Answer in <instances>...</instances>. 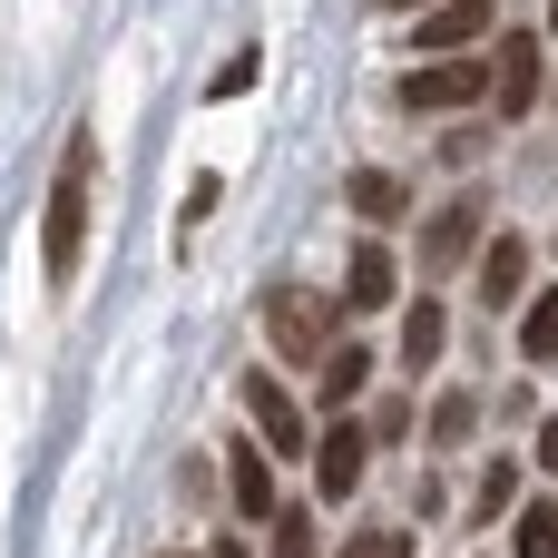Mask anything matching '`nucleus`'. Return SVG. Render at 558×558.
Listing matches in <instances>:
<instances>
[{"instance_id": "nucleus-21", "label": "nucleus", "mask_w": 558, "mask_h": 558, "mask_svg": "<svg viewBox=\"0 0 558 558\" xmlns=\"http://www.w3.org/2000/svg\"><path fill=\"white\" fill-rule=\"evenodd\" d=\"M343 558H412V530H363Z\"/></svg>"}, {"instance_id": "nucleus-11", "label": "nucleus", "mask_w": 558, "mask_h": 558, "mask_svg": "<svg viewBox=\"0 0 558 558\" xmlns=\"http://www.w3.org/2000/svg\"><path fill=\"white\" fill-rule=\"evenodd\" d=\"M530 294V245L520 235H490L481 245V304H520Z\"/></svg>"}, {"instance_id": "nucleus-26", "label": "nucleus", "mask_w": 558, "mask_h": 558, "mask_svg": "<svg viewBox=\"0 0 558 558\" xmlns=\"http://www.w3.org/2000/svg\"><path fill=\"white\" fill-rule=\"evenodd\" d=\"M549 98H558V88H549Z\"/></svg>"}, {"instance_id": "nucleus-5", "label": "nucleus", "mask_w": 558, "mask_h": 558, "mask_svg": "<svg viewBox=\"0 0 558 558\" xmlns=\"http://www.w3.org/2000/svg\"><path fill=\"white\" fill-rule=\"evenodd\" d=\"M490 108H500V118H530V108H539V39H530V29H510V39H500Z\"/></svg>"}, {"instance_id": "nucleus-24", "label": "nucleus", "mask_w": 558, "mask_h": 558, "mask_svg": "<svg viewBox=\"0 0 558 558\" xmlns=\"http://www.w3.org/2000/svg\"><path fill=\"white\" fill-rule=\"evenodd\" d=\"M383 10H422V0H383Z\"/></svg>"}, {"instance_id": "nucleus-14", "label": "nucleus", "mask_w": 558, "mask_h": 558, "mask_svg": "<svg viewBox=\"0 0 558 558\" xmlns=\"http://www.w3.org/2000/svg\"><path fill=\"white\" fill-rule=\"evenodd\" d=\"M441 343H451V314H441V304H412V314H402V363H412V373H432V363H441Z\"/></svg>"}, {"instance_id": "nucleus-17", "label": "nucleus", "mask_w": 558, "mask_h": 558, "mask_svg": "<svg viewBox=\"0 0 558 558\" xmlns=\"http://www.w3.org/2000/svg\"><path fill=\"white\" fill-rule=\"evenodd\" d=\"M510 510H520V471H510V461H490V471H481V490H471V520H510Z\"/></svg>"}, {"instance_id": "nucleus-10", "label": "nucleus", "mask_w": 558, "mask_h": 558, "mask_svg": "<svg viewBox=\"0 0 558 558\" xmlns=\"http://www.w3.org/2000/svg\"><path fill=\"white\" fill-rule=\"evenodd\" d=\"M226 490H235V510H245V520H275V510H284V490H275V471H265V451H255V441H235V451H226Z\"/></svg>"}, {"instance_id": "nucleus-2", "label": "nucleus", "mask_w": 558, "mask_h": 558, "mask_svg": "<svg viewBox=\"0 0 558 558\" xmlns=\"http://www.w3.org/2000/svg\"><path fill=\"white\" fill-rule=\"evenodd\" d=\"M333 294H314V284H275L265 294V343L284 353V363H324L333 353Z\"/></svg>"}, {"instance_id": "nucleus-15", "label": "nucleus", "mask_w": 558, "mask_h": 558, "mask_svg": "<svg viewBox=\"0 0 558 558\" xmlns=\"http://www.w3.org/2000/svg\"><path fill=\"white\" fill-rule=\"evenodd\" d=\"M520 353L530 363H558V284H539V304L520 314Z\"/></svg>"}, {"instance_id": "nucleus-6", "label": "nucleus", "mask_w": 558, "mask_h": 558, "mask_svg": "<svg viewBox=\"0 0 558 558\" xmlns=\"http://www.w3.org/2000/svg\"><path fill=\"white\" fill-rule=\"evenodd\" d=\"M461 255H481V196H451V206L422 226V265H432V275H461Z\"/></svg>"}, {"instance_id": "nucleus-23", "label": "nucleus", "mask_w": 558, "mask_h": 558, "mask_svg": "<svg viewBox=\"0 0 558 558\" xmlns=\"http://www.w3.org/2000/svg\"><path fill=\"white\" fill-rule=\"evenodd\" d=\"M539 471H558V422H539Z\"/></svg>"}, {"instance_id": "nucleus-3", "label": "nucleus", "mask_w": 558, "mask_h": 558, "mask_svg": "<svg viewBox=\"0 0 558 558\" xmlns=\"http://www.w3.org/2000/svg\"><path fill=\"white\" fill-rule=\"evenodd\" d=\"M402 108H422V118H441V108H471V98H490V69L471 59V49H432L422 69H402V88H392Z\"/></svg>"}, {"instance_id": "nucleus-18", "label": "nucleus", "mask_w": 558, "mask_h": 558, "mask_svg": "<svg viewBox=\"0 0 558 558\" xmlns=\"http://www.w3.org/2000/svg\"><path fill=\"white\" fill-rule=\"evenodd\" d=\"M520 558H558V510H549V500L520 510Z\"/></svg>"}, {"instance_id": "nucleus-12", "label": "nucleus", "mask_w": 558, "mask_h": 558, "mask_svg": "<svg viewBox=\"0 0 558 558\" xmlns=\"http://www.w3.org/2000/svg\"><path fill=\"white\" fill-rule=\"evenodd\" d=\"M481 20H490V0H432V10L412 20V39H422V49H471Z\"/></svg>"}, {"instance_id": "nucleus-7", "label": "nucleus", "mask_w": 558, "mask_h": 558, "mask_svg": "<svg viewBox=\"0 0 558 558\" xmlns=\"http://www.w3.org/2000/svg\"><path fill=\"white\" fill-rule=\"evenodd\" d=\"M392 294H402V265H392V245H383V235H363V245H353V265H343V304H353V314H383Z\"/></svg>"}, {"instance_id": "nucleus-4", "label": "nucleus", "mask_w": 558, "mask_h": 558, "mask_svg": "<svg viewBox=\"0 0 558 558\" xmlns=\"http://www.w3.org/2000/svg\"><path fill=\"white\" fill-rule=\"evenodd\" d=\"M363 451H373V432L333 412L324 441H314V490H324V500H353V490H363Z\"/></svg>"}, {"instance_id": "nucleus-1", "label": "nucleus", "mask_w": 558, "mask_h": 558, "mask_svg": "<svg viewBox=\"0 0 558 558\" xmlns=\"http://www.w3.org/2000/svg\"><path fill=\"white\" fill-rule=\"evenodd\" d=\"M88 167H98V137L78 128L69 157H59V186H49V226H39V255H49V284H59V294H69L78 245H88Z\"/></svg>"}, {"instance_id": "nucleus-20", "label": "nucleus", "mask_w": 558, "mask_h": 558, "mask_svg": "<svg viewBox=\"0 0 558 558\" xmlns=\"http://www.w3.org/2000/svg\"><path fill=\"white\" fill-rule=\"evenodd\" d=\"M275 558H314V520L304 510H275Z\"/></svg>"}, {"instance_id": "nucleus-25", "label": "nucleus", "mask_w": 558, "mask_h": 558, "mask_svg": "<svg viewBox=\"0 0 558 558\" xmlns=\"http://www.w3.org/2000/svg\"><path fill=\"white\" fill-rule=\"evenodd\" d=\"M549 29H558V0H549Z\"/></svg>"}, {"instance_id": "nucleus-9", "label": "nucleus", "mask_w": 558, "mask_h": 558, "mask_svg": "<svg viewBox=\"0 0 558 558\" xmlns=\"http://www.w3.org/2000/svg\"><path fill=\"white\" fill-rule=\"evenodd\" d=\"M245 412H255V441H265V451H304V412L284 402V383L255 373V383H245Z\"/></svg>"}, {"instance_id": "nucleus-19", "label": "nucleus", "mask_w": 558, "mask_h": 558, "mask_svg": "<svg viewBox=\"0 0 558 558\" xmlns=\"http://www.w3.org/2000/svg\"><path fill=\"white\" fill-rule=\"evenodd\" d=\"M255 69H265V49H235V59L216 69V88H206V98H216V108H226V98H245V88H255Z\"/></svg>"}, {"instance_id": "nucleus-8", "label": "nucleus", "mask_w": 558, "mask_h": 558, "mask_svg": "<svg viewBox=\"0 0 558 558\" xmlns=\"http://www.w3.org/2000/svg\"><path fill=\"white\" fill-rule=\"evenodd\" d=\"M363 383H373V343H333V353L314 363V402H324V412H353Z\"/></svg>"}, {"instance_id": "nucleus-13", "label": "nucleus", "mask_w": 558, "mask_h": 558, "mask_svg": "<svg viewBox=\"0 0 558 558\" xmlns=\"http://www.w3.org/2000/svg\"><path fill=\"white\" fill-rule=\"evenodd\" d=\"M353 216H373V226H392V216H412V186L402 177H383V167H353Z\"/></svg>"}, {"instance_id": "nucleus-22", "label": "nucleus", "mask_w": 558, "mask_h": 558, "mask_svg": "<svg viewBox=\"0 0 558 558\" xmlns=\"http://www.w3.org/2000/svg\"><path fill=\"white\" fill-rule=\"evenodd\" d=\"M206 216H216V177H196V186H186V216H177V226H186V235H196V226H206Z\"/></svg>"}, {"instance_id": "nucleus-16", "label": "nucleus", "mask_w": 558, "mask_h": 558, "mask_svg": "<svg viewBox=\"0 0 558 558\" xmlns=\"http://www.w3.org/2000/svg\"><path fill=\"white\" fill-rule=\"evenodd\" d=\"M471 432H481V402H471V392H441V402H432V441H441V451H461Z\"/></svg>"}]
</instances>
